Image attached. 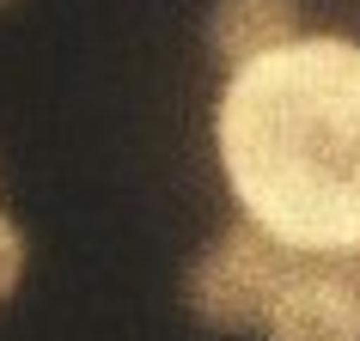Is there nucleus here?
Returning <instances> with one entry per match:
<instances>
[{"label": "nucleus", "mask_w": 360, "mask_h": 341, "mask_svg": "<svg viewBox=\"0 0 360 341\" xmlns=\"http://www.w3.org/2000/svg\"><path fill=\"white\" fill-rule=\"evenodd\" d=\"M214 152L238 220L281 250H360V43L293 37L232 67Z\"/></svg>", "instance_id": "obj_1"}, {"label": "nucleus", "mask_w": 360, "mask_h": 341, "mask_svg": "<svg viewBox=\"0 0 360 341\" xmlns=\"http://www.w3.org/2000/svg\"><path fill=\"white\" fill-rule=\"evenodd\" d=\"M287 281H293V250H281L250 220H232L190 262L184 305L195 311V323H208L220 335H245V329H263L269 305L281 299Z\"/></svg>", "instance_id": "obj_2"}, {"label": "nucleus", "mask_w": 360, "mask_h": 341, "mask_svg": "<svg viewBox=\"0 0 360 341\" xmlns=\"http://www.w3.org/2000/svg\"><path fill=\"white\" fill-rule=\"evenodd\" d=\"M263 341H360V311L305 256H293V281L269 305Z\"/></svg>", "instance_id": "obj_3"}, {"label": "nucleus", "mask_w": 360, "mask_h": 341, "mask_svg": "<svg viewBox=\"0 0 360 341\" xmlns=\"http://www.w3.org/2000/svg\"><path fill=\"white\" fill-rule=\"evenodd\" d=\"M293 37H300V0H214L208 13V49L226 74Z\"/></svg>", "instance_id": "obj_4"}, {"label": "nucleus", "mask_w": 360, "mask_h": 341, "mask_svg": "<svg viewBox=\"0 0 360 341\" xmlns=\"http://www.w3.org/2000/svg\"><path fill=\"white\" fill-rule=\"evenodd\" d=\"M25 256H31V250H25V232H19V220H13V213L0 208V305H6L13 293H19V281H25Z\"/></svg>", "instance_id": "obj_5"}, {"label": "nucleus", "mask_w": 360, "mask_h": 341, "mask_svg": "<svg viewBox=\"0 0 360 341\" xmlns=\"http://www.w3.org/2000/svg\"><path fill=\"white\" fill-rule=\"evenodd\" d=\"M305 262H311L323 281H330L342 299L360 311V250H336V256H305Z\"/></svg>", "instance_id": "obj_6"}, {"label": "nucleus", "mask_w": 360, "mask_h": 341, "mask_svg": "<svg viewBox=\"0 0 360 341\" xmlns=\"http://www.w3.org/2000/svg\"><path fill=\"white\" fill-rule=\"evenodd\" d=\"M0 6H13V0H0Z\"/></svg>", "instance_id": "obj_7"}]
</instances>
